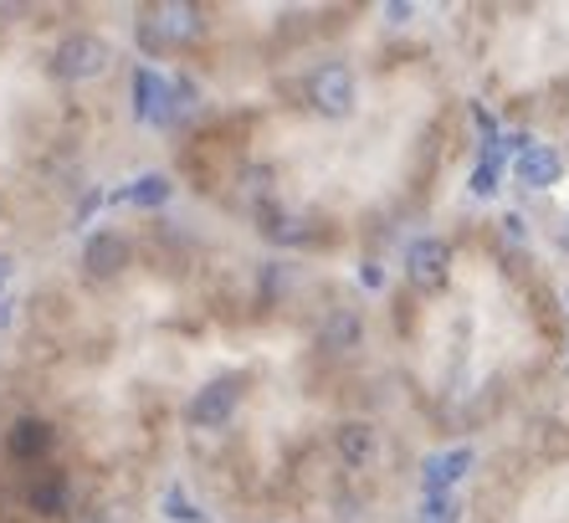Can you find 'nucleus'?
<instances>
[{
	"mask_svg": "<svg viewBox=\"0 0 569 523\" xmlns=\"http://www.w3.org/2000/svg\"><path fill=\"white\" fill-rule=\"evenodd\" d=\"M333 446H339V457H345L349 467H365V462H375V452H380V436H375L370 421H345V426L333 432Z\"/></svg>",
	"mask_w": 569,
	"mask_h": 523,
	"instance_id": "nucleus-11",
	"label": "nucleus"
},
{
	"mask_svg": "<svg viewBox=\"0 0 569 523\" xmlns=\"http://www.w3.org/2000/svg\"><path fill=\"white\" fill-rule=\"evenodd\" d=\"M503 149H492L488 159H482V165H477L472 170V196H492V190H498V175H503Z\"/></svg>",
	"mask_w": 569,
	"mask_h": 523,
	"instance_id": "nucleus-14",
	"label": "nucleus"
},
{
	"mask_svg": "<svg viewBox=\"0 0 569 523\" xmlns=\"http://www.w3.org/2000/svg\"><path fill=\"white\" fill-rule=\"evenodd\" d=\"M308 103L323 118H349L355 114V72L345 62H323L308 78Z\"/></svg>",
	"mask_w": 569,
	"mask_h": 523,
	"instance_id": "nucleus-4",
	"label": "nucleus"
},
{
	"mask_svg": "<svg viewBox=\"0 0 569 523\" xmlns=\"http://www.w3.org/2000/svg\"><path fill=\"white\" fill-rule=\"evenodd\" d=\"M170 175H139V180L129 185V190H123V200H129V206H164V200H170Z\"/></svg>",
	"mask_w": 569,
	"mask_h": 523,
	"instance_id": "nucleus-12",
	"label": "nucleus"
},
{
	"mask_svg": "<svg viewBox=\"0 0 569 523\" xmlns=\"http://www.w3.org/2000/svg\"><path fill=\"white\" fill-rule=\"evenodd\" d=\"M52 446H57V432L47 426V421H37V416H21L11 432H6V452H11V457H21V462L47 457Z\"/></svg>",
	"mask_w": 569,
	"mask_h": 523,
	"instance_id": "nucleus-8",
	"label": "nucleus"
},
{
	"mask_svg": "<svg viewBox=\"0 0 569 523\" xmlns=\"http://www.w3.org/2000/svg\"><path fill=\"white\" fill-rule=\"evenodd\" d=\"M31 509H37L41 519L67 513V477H41V483L31 487Z\"/></svg>",
	"mask_w": 569,
	"mask_h": 523,
	"instance_id": "nucleus-13",
	"label": "nucleus"
},
{
	"mask_svg": "<svg viewBox=\"0 0 569 523\" xmlns=\"http://www.w3.org/2000/svg\"><path fill=\"white\" fill-rule=\"evenodd\" d=\"M513 175H518L523 190H555L559 175H565V159H559L549 145H529L513 159Z\"/></svg>",
	"mask_w": 569,
	"mask_h": 523,
	"instance_id": "nucleus-7",
	"label": "nucleus"
},
{
	"mask_svg": "<svg viewBox=\"0 0 569 523\" xmlns=\"http://www.w3.org/2000/svg\"><path fill=\"white\" fill-rule=\"evenodd\" d=\"M0 277H6V257H0Z\"/></svg>",
	"mask_w": 569,
	"mask_h": 523,
	"instance_id": "nucleus-20",
	"label": "nucleus"
},
{
	"mask_svg": "<svg viewBox=\"0 0 569 523\" xmlns=\"http://www.w3.org/2000/svg\"><path fill=\"white\" fill-rule=\"evenodd\" d=\"M237 406H241V379L221 375V379H211V385H200V391L190 395L186 421L190 426H200V432H221L226 421L237 416Z\"/></svg>",
	"mask_w": 569,
	"mask_h": 523,
	"instance_id": "nucleus-3",
	"label": "nucleus"
},
{
	"mask_svg": "<svg viewBox=\"0 0 569 523\" xmlns=\"http://www.w3.org/2000/svg\"><path fill=\"white\" fill-rule=\"evenodd\" d=\"M472 124H477V134L488 139V149H498V145H503V134H498V118H492L482 103H472Z\"/></svg>",
	"mask_w": 569,
	"mask_h": 523,
	"instance_id": "nucleus-17",
	"label": "nucleus"
},
{
	"mask_svg": "<svg viewBox=\"0 0 569 523\" xmlns=\"http://www.w3.org/2000/svg\"><path fill=\"white\" fill-rule=\"evenodd\" d=\"M411 11H416V6H400V0H390V6H385V16H390V21H411Z\"/></svg>",
	"mask_w": 569,
	"mask_h": 523,
	"instance_id": "nucleus-18",
	"label": "nucleus"
},
{
	"mask_svg": "<svg viewBox=\"0 0 569 523\" xmlns=\"http://www.w3.org/2000/svg\"><path fill=\"white\" fill-rule=\"evenodd\" d=\"M559 241H565V251H569V216H565V231H559Z\"/></svg>",
	"mask_w": 569,
	"mask_h": 523,
	"instance_id": "nucleus-19",
	"label": "nucleus"
},
{
	"mask_svg": "<svg viewBox=\"0 0 569 523\" xmlns=\"http://www.w3.org/2000/svg\"><path fill=\"white\" fill-rule=\"evenodd\" d=\"M406 277H411L421 293H441L451 277V251L447 241L437 236H416L411 247H406Z\"/></svg>",
	"mask_w": 569,
	"mask_h": 523,
	"instance_id": "nucleus-5",
	"label": "nucleus"
},
{
	"mask_svg": "<svg viewBox=\"0 0 569 523\" xmlns=\"http://www.w3.org/2000/svg\"><path fill=\"white\" fill-rule=\"evenodd\" d=\"M129 257L133 251L119 231H93L82 241V273L98 277V283H103V277H119L123 267H129Z\"/></svg>",
	"mask_w": 569,
	"mask_h": 523,
	"instance_id": "nucleus-6",
	"label": "nucleus"
},
{
	"mask_svg": "<svg viewBox=\"0 0 569 523\" xmlns=\"http://www.w3.org/2000/svg\"><path fill=\"white\" fill-rule=\"evenodd\" d=\"M462 519V503L451 493H426V523H457Z\"/></svg>",
	"mask_w": 569,
	"mask_h": 523,
	"instance_id": "nucleus-15",
	"label": "nucleus"
},
{
	"mask_svg": "<svg viewBox=\"0 0 569 523\" xmlns=\"http://www.w3.org/2000/svg\"><path fill=\"white\" fill-rule=\"evenodd\" d=\"M164 513H170L174 523H206V513H200L196 503L180 493V487H170V493H164Z\"/></svg>",
	"mask_w": 569,
	"mask_h": 523,
	"instance_id": "nucleus-16",
	"label": "nucleus"
},
{
	"mask_svg": "<svg viewBox=\"0 0 569 523\" xmlns=\"http://www.w3.org/2000/svg\"><path fill=\"white\" fill-rule=\"evenodd\" d=\"M108 62H113V47L103 37H93V31H72V37L57 41L52 52V72L62 82H93L108 72Z\"/></svg>",
	"mask_w": 569,
	"mask_h": 523,
	"instance_id": "nucleus-2",
	"label": "nucleus"
},
{
	"mask_svg": "<svg viewBox=\"0 0 569 523\" xmlns=\"http://www.w3.org/2000/svg\"><path fill=\"white\" fill-rule=\"evenodd\" d=\"M206 31V16L190 0H164V6H149L139 16V47L144 52H170V47H190Z\"/></svg>",
	"mask_w": 569,
	"mask_h": 523,
	"instance_id": "nucleus-1",
	"label": "nucleus"
},
{
	"mask_svg": "<svg viewBox=\"0 0 569 523\" xmlns=\"http://www.w3.org/2000/svg\"><path fill=\"white\" fill-rule=\"evenodd\" d=\"M472 446H451V452H437V457H426V493H447V487H457L472 472Z\"/></svg>",
	"mask_w": 569,
	"mask_h": 523,
	"instance_id": "nucleus-9",
	"label": "nucleus"
},
{
	"mask_svg": "<svg viewBox=\"0 0 569 523\" xmlns=\"http://www.w3.org/2000/svg\"><path fill=\"white\" fill-rule=\"evenodd\" d=\"M359 339H365V318H359L355 308H333V314L318 324V344H323L329 354L359 349Z\"/></svg>",
	"mask_w": 569,
	"mask_h": 523,
	"instance_id": "nucleus-10",
	"label": "nucleus"
}]
</instances>
